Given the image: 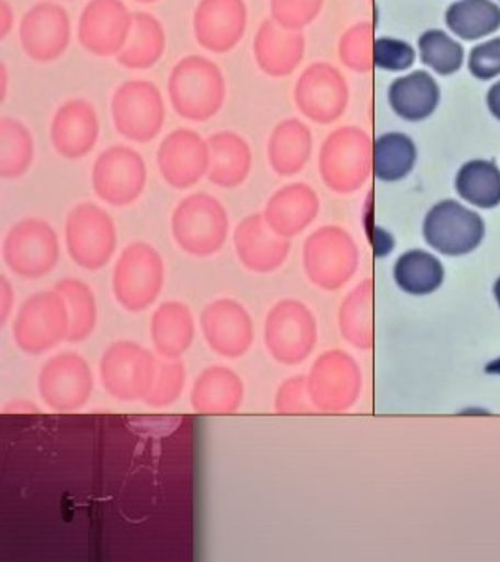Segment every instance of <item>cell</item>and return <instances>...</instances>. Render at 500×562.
<instances>
[{
  "label": "cell",
  "instance_id": "6da1fadb",
  "mask_svg": "<svg viewBox=\"0 0 500 562\" xmlns=\"http://www.w3.org/2000/svg\"><path fill=\"white\" fill-rule=\"evenodd\" d=\"M167 92L177 115L184 121L206 122L224 108L227 83L216 63L190 55L174 65Z\"/></svg>",
  "mask_w": 500,
  "mask_h": 562
},
{
  "label": "cell",
  "instance_id": "7a4b0ae2",
  "mask_svg": "<svg viewBox=\"0 0 500 562\" xmlns=\"http://www.w3.org/2000/svg\"><path fill=\"white\" fill-rule=\"evenodd\" d=\"M173 237L182 251L192 257H211L224 248L229 235V214L208 193L188 195L171 220Z\"/></svg>",
  "mask_w": 500,
  "mask_h": 562
},
{
  "label": "cell",
  "instance_id": "3957f363",
  "mask_svg": "<svg viewBox=\"0 0 500 562\" xmlns=\"http://www.w3.org/2000/svg\"><path fill=\"white\" fill-rule=\"evenodd\" d=\"M373 169V145L359 128H340L328 135L319 153V173L330 192L359 190Z\"/></svg>",
  "mask_w": 500,
  "mask_h": 562
},
{
  "label": "cell",
  "instance_id": "277c9868",
  "mask_svg": "<svg viewBox=\"0 0 500 562\" xmlns=\"http://www.w3.org/2000/svg\"><path fill=\"white\" fill-rule=\"evenodd\" d=\"M166 281V265L158 249L147 243L129 244L113 272V293L128 312H143L155 304Z\"/></svg>",
  "mask_w": 500,
  "mask_h": 562
},
{
  "label": "cell",
  "instance_id": "5b68a950",
  "mask_svg": "<svg viewBox=\"0 0 500 562\" xmlns=\"http://www.w3.org/2000/svg\"><path fill=\"white\" fill-rule=\"evenodd\" d=\"M70 312L63 294L53 291L29 296L13 323L15 346L26 355H42L68 339Z\"/></svg>",
  "mask_w": 500,
  "mask_h": 562
},
{
  "label": "cell",
  "instance_id": "8992f818",
  "mask_svg": "<svg viewBox=\"0 0 500 562\" xmlns=\"http://www.w3.org/2000/svg\"><path fill=\"white\" fill-rule=\"evenodd\" d=\"M359 265L353 237L338 225H325L304 244V270L315 288L338 291L351 280Z\"/></svg>",
  "mask_w": 500,
  "mask_h": 562
},
{
  "label": "cell",
  "instance_id": "52a82bcc",
  "mask_svg": "<svg viewBox=\"0 0 500 562\" xmlns=\"http://www.w3.org/2000/svg\"><path fill=\"white\" fill-rule=\"evenodd\" d=\"M264 346L283 366L308 360L317 346V321L311 310L293 299L277 302L264 321Z\"/></svg>",
  "mask_w": 500,
  "mask_h": 562
},
{
  "label": "cell",
  "instance_id": "ba28073f",
  "mask_svg": "<svg viewBox=\"0 0 500 562\" xmlns=\"http://www.w3.org/2000/svg\"><path fill=\"white\" fill-rule=\"evenodd\" d=\"M155 355L134 341H116L103 352L100 378L111 396L121 402H145L155 386Z\"/></svg>",
  "mask_w": 500,
  "mask_h": 562
},
{
  "label": "cell",
  "instance_id": "9c48e42d",
  "mask_svg": "<svg viewBox=\"0 0 500 562\" xmlns=\"http://www.w3.org/2000/svg\"><path fill=\"white\" fill-rule=\"evenodd\" d=\"M113 124L124 139L150 143L166 122V103L160 89L145 79L126 81L115 90L111 102Z\"/></svg>",
  "mask_w": 500,
  "mask_h": 562
},
{
  "label": "cell",
  "instance_id": "30bf717a",
  "mask_svg": "<svg viewBox=\"0 0 500 562\" xmlns=\"http://www.w3.org/2000/svg\"><path fill=\"white\" fill-rule=\"evenodd\" d=\"M66 248L71 261L84 270H100L115 256L113 217L94 203L73 206L66 220Z\"/></svg>",
  "mask_w": 500,
  "mask_h": 562
},
{
  "label": "cell",
  "instance_id": "8fae6325",
  "mask_svg": "<svg viewBox=\"0 0 500 562\" xmlns=\"http://www.w3.org/2000/svg\"><path fill=\"white\" fill-rule=\"evenodd\" d=\"M423 240L441 256L462 257L473 254L486 237L480 214L454 199L431 206L423 220Z\"/></svg>",
  "mask_w": 500,
  "mask_h": 562
},
{
  "label": "cell",
  "instance_id": "7c38bea8",
  "mask_svg": "<svg viewBox=\"0 0 500 562\" xmlns=\"http://www.w3.org/2000/svg\"><path fill=\"white\" fill-rule=\"evenodd\" d=\"M2 256L8 269L21 278H42L57 267L60 246L52 225L29 217L8 231L2 246Z\"/></svg>",
  "mask_w": 500,
  "mask_h": 562
},
{
  "label": "cell",
  "instance_id": "4fadbf2b",
  "mask_svg": "<svg viewBox=\"0 0 500 562\" xmlns=\"http://www.w3.org/2000/svg\"><path fill=\"white\" fill-rule=\"evenodd\" d=\"M39 396L49 409L73 413L89 402L94 378L89 362L78 352H60L39 371Z\"/></svg>",
  "mask_w": 500,
  "mask_h": 562
},
{
  "label": "cell",
  "instance_id": "5bb4252c",
  "mask_svg": "<svg viewBox=\"0 0 500 562\" xmlns=\"http://www.w3.org/2000/svg\"><path fill=\"white\" fill-rule=\"evenodd\" d=\"M362 386L360 370L343 351H327L315 360L308 375L309 397L321 413H341L353 407Z\"/></svg>",
  "mask_w": 500,
  "mask_h": 562
},
{
  "label": "cell",
  "instance_id": "9a60e30c",
  "mask_svg": "<svg viewBox=\"0 0 500 562\" xmlns=\"http://www.w3.org/2000/svg\"><path fill=\"white\" fill-rule=\"evenodd\" d=\"M92 186L107 205H132L147 186V166L141 154L129 147L107 148L94 164Z\"/></svg>",
  "mask_w": 500,
  "mask_h": 562
},
{
  "label": "cell",
  "instance_id": "2e32d148",
  "mask_svg": "<svg viewBox=\"0 0 500 562\" xmlns=\"http://www.w3.org/2000/svg\"><path fill=\"white\" fill-rule=\"evenodd\" d=\"M296 109L315 124H332L345 113L349 87L338 68L315 63L302 71L295 85Z\"/></svg>",
  "mask_w": 500,
  "mask_h": 562
},
{
  "label": "cell",
  "instance_id": "e0dca14e",
  "mask_svg": "<svg viewBox=\"0 0 500 562\" xmlns=\"http://www.w3.org/2000/svg\"><path fill=\"white\" fill-rule=\"evenodd\" d=\"M70 40V15L57 2H39L21 18V47L38 65H52L63 57Z\"/></svg>",
  "mask_w": 500,
  "mask_h": 562
},
{
  "label": "cell",
  "instance_id": "ac0fdd59",
  "mask_svg": "<svg viewBox=\"0 0 500 562\" xmlns=\"http://www.w3.org/2000/svg\"><path fill=\"white\" fill-rule=\"evenodd\" d=\"M134 13L123 0H90L79 18V44L96 57H116L128 42Z\"/></svg>",
  "mask_w": 500,
  "mask_h": 562
},
{
  "label": "cell",
  "instance_id": "d6986e66",
  "mask_svg": "<svg viewBox=\"0 0 500 562\" xmlns=\"http://www.w3.org/2000/svg\"><path fill=\"white\" fill-rule=\"evenodd\" d=\"M248 8L245 0H201L193 12V36L206 52L224 55L245 38Z\"/></svg>",
  "mask_w": 500,
  "mask_h": 562
},
{
  "label": "cell",
  "instance_id": "ffe728a7",
  "mask_svg": "<svg viewBox=\"0 0 500 562\" xmlns=\"http://www.w3.org/2000/svg\"><path fill=\"white\" fill-rule=\"evenodd\" d=\"M161 179L174 190H188L208 171V143L193 130H174L158 148Z\"/></svg>",
  "mask_w": 500,
  "mask_h": 562
},
{
  "label": "cell",
  "instance_id": "44dd1931",
  "mask_svg": "<svg viewBox=\"0 0 500 562\" xmlns=\"http://www.w3.org/2000/svg\"><path fill=\"white\" fill-rule=\"evenodd\" d=\"M201 330L212 351L225 358L245 357L255 338L250 314L231 299H219L203 310Z\"/></svg>",
  "mask_w": 500,
  "mask_h": 562
},
{
  "label": "cell",
  "instance_id": "7402d4cb",
  "mask_svg": "<svg viewBox=\"0 0 500 562\" xmlns=\"http://www.w3.org/2000/svg\"><path fill=\"white\" fill-rule=\"evenodd\" d=\"M235 249L238 261L255 274L276 272L289 259L291 238H283L270 229L263 214L245 217L235 229Z\"/></svg>",
  "mask_w": 500,
  "mask_h": 562
},
{
  "label": "cell",
  "instance_id": "603a6c76",
  "mask_svg": "<svg viewBox=\"0 0 500 562\" xmlns=\"http://www.w3.org/2000/svg\"><path fill=\"white\" fill-rule=\"evenodd\" d=\"M100 121L92 103L81 98L57 109L52 122V143L66 160H81L96 147Z\"/></svg>",
  "mask_w": 500,
  "mask_h": 562
},
{
  "label": "cell",
  "instance_id": "cb8c5ba5",
  "mask_svg": "<svg viewBox=\"0 0 500 562\" xmlns=\"http://www.w3.org/2000/svg\"><path fill=\"white\" fill-rule=\"evenodd\" d=\"M321 201L314 188L302 182L283 186L264 206L263 216L270 229L280 237L293 238L314 224Z\"/></svg>",
  "mask_w": 500,
  "mask_h": 562
},
{
  "label": "cell",
  "instance_id": "d4e9b609",
  "mask_svg": "<svg viewBox=\"0 0 500 562\" xmlns=\"http://www.w3.org/2000/svg\"><path fill=\"white\" fill-rule=\"evenodd\" d=\"M306 55V38L285 31L272 20L263 21L253 42V57L263 74L274 79L287 77L300 66Z\"/></svg>",
  "mask_w": 500,
  "mask_h": 562
},
{
  "label": "cell",
  "instance_id": "484cf974",
  "mask_svg": "<svg viewBox=\"0 0 500 562\" xmlns=\"http://www.w3.org/2000/svg\"><path fill=\"white\" fill-rule=\"evenodd\" d=\"M208 171L206 179L219 188L245 184L251 173L253 156L248 140L235 132H218L208 139Z\"/></svg>",
  "mask_w": 500,
  "mask_h": 562
},
{
  "label": "cell",
  "instance_id": "4316f807",
  "mask_svg": "<svg viewBox=\"0 0 500 562\" xmlns=\"http://www.w3.org/2000/svg\"><path fill=\"white\" fill-rule=\"evenodd\" d=\"M245 402V383L235 371L212 366L201 373L192 390V407L201 415H231Z\"/></svg>",
  "mask_w": 500,
  "mask_h": 562
},
{
  "label": "cell",
  "instance_id": "83f0119b",
  "mask_svg": "<svg viewBox=\"0 0 500 562\" xmlns=\"http://www.w3.org/2000/svg\"><path fill=\"white\" fill-rule=\"evenodd\" d=\"M388 103L401 121L422 122L441 105V87L430 71H411L391 81Z\"/></svg>",
  "mask_w": 500,
  "mask_h": 562
},
{
  "label": "cell",
  "instance_id": "f1b7e54d",
  "mask_svg": "<svg viewBox=\"0 0 500 562\" xmlns=\"http://www.w3.org/2000/svg\"><path fill=\"white\" fill-rule=\"evenodd\" d=\"M311 150H314L311 130L298 119H287L280 122L270 135V167L280 177H295L308 166Z\"/></svg>",
  "mask_w": 500,
  "mask_h": 562
},
{
  "label": "cell",
  "instance_id": "f546056e",
  "mask_svg": "<svg viewBox=\"0 0 500 562\" xmlns=\"http://www.w3.org/2000/svg\"><path fill=\"white\" fill-rule=\"evenodd\" d=\"M150 338L161 357L179 360L192 347L195 338V323L190 307L177 301L161 304L152 315Z\"/></svg>",
  "mask_w": 500,
  "mask_h": 562
},
{
  "label": "cell",
  "instance_id": "4dcf8cb0",
  "mask_svg": "<svg viewBox=\"0 0 500 562\" xmlns=\"http://www.w3.org/2000/svg\"><path fill=\"white\" fill-rule=\"evenodd\" d=\"M167 36L163 25L152 13H134V25L123 52L116 63L126 70H150L160 63L166 53Z\"/></svg>",
  "mask_w": 500,
  "mask_h": 562
},
{
  "label": "cell",
  "instance_id": "1f68e13d",
  "mask_svg": "<svg viewBox=\"0 0 500 562\" xmlns=\"http://www.w3.org/2000/svg\"><path fill=\"white\" fill-rule=\"evenodd\" d=\"M444 21L456 38L478 42L499 31L500 4L497 0H454Z\"/></svg>",
  "mask_w": 500,
  "mask_h": 562
},
{
  "label": "cell",
  "instance_id": "d6a6232c",
  "mask_svg": "<svg viewBox=\"0 0 500 562\" xmlns=\"http://www.w3.org/2000/svg\"><path fill=\"white\" fill-rule=\"evenodd\" d=\"M417 158L414 140L401 132L378 135L373 143V173L383 182H399L409 177Z\"/></svg>",
  "mask_w": 500,
  "mask_h": 562
},
{
  "label": "cell",
  "instance_id": "836d02e7",
  "mask_svg": "<svg viewBox=\"0 0 500 562\" xmlns=\"http://www.w3.org/2000/svg\"><path fill=\"white\" fill-rule=\"evenodd\" d=\"M456 192L468 205L491 211L500 205V169L491 160H470L459 167Z\"/></svg>",
  "mask_w": 500,
  "mask_h": 562
},
{
  "label": "cell",
  "instance_id": "e575fe53",
  "mask_svg": "<svg viewBox=\"0 0 500 562\" xmlns=\"http://www.w3.org/2000/svg\"><path fill=\"white\" fill-rule=\"evenodd\" d=\"M394 280L401 291L414 296L435 293L443 285V262L423 249L405 251L394 265Z\"/></svg>",
  "mask_w": 500,
  "mask_h": 562
},
{
  "label": "cell",
  "instance_id": "d590c367",
  "mask_svg": "<svg viewBox=\"0 0 500 562\" xmlns=\"http://www.w3.org/2000/svg\"><path fill=\"white\" fill-rule=\"evenodd\" d=\"M34 161L33 132L18 119H0V177L20 179Z\"/></svg>",
  "mask_w": 500,
  "mask_h": 562
},
{
  "label": "cell",
  "instance_id": "8d00e7d4",
  "mask_svg": "<svg viewBox=\"0 0 500 562\" xmlns=\"http://www.w3.org/2000/svg\"><path fill=\"white\" fill-rule=\"evenodd\" d=\"M55 291L63 294L68 312H70V333L68 341L79 344L89 338L96 328L98 307L92 289L81 280L66 278L58 281Z\"/></svg>",
  "mask_w": 500,
  "mask_h": 562
},
{
  "label": "cell",
  "instance_id": "74e56055",
  "mask_svg": "<svg viewBox=\"0 0 500 562\" xmlns=\"http://www.w3.org/2000/svg\"><path fill=\"white\" fill-rule=\"evenodd\" d=\"M418 55L436 76H454L465 65V47L441 29H430L418 38Z\"/></svg>",
  "mask_w": 500,
  "mask_h": 562
},
{
  "label": "cell",
  "instance_id": "f35d334b",
  "mask_svg": "<svg viewBox=\"0 0 500 562\" xmlns=\"http://www.w3.org/2000/svg\"><path fill=\"white\" fill-rule=\"evenodd\" d=\"M370 283H362L346 296L340 310L341 336L354 347H370Z\"/></svg>",
  "mask_w": 500,
  "mask_h": 562
},
{
  "label": "cell",
  "instance_id": "ab89813d",
  "mask_svg": "<svg viewBox=\"0 0 500 562\" xmlns=\"http://www.w3.org/2000/svg\"><path fill=\"white\" fill-rule=\"evenodd\" d=\"M325 0H270V15L285 31L302 33L321 15Z\"/></svg>",
  "mask_w": 500,
  "mask_h": 562
},
{
  "label": "cell",
  "instance_id": "60d3db41",
  "mask_svg": "<svg viewBox=\"0 0 500 562\" xmlns=\"http://www.w3.org/2000/svg\"><path fill=\"white\" fill-rule=\"evenodd\" d=\"M186 384V366L182 360H167L158 364L155 386L148 394V407H169L179 400Z\"/></svg>",
  "mask_w": 500,
  "mask_h": 562
},
{
  "label": "cell",
  "instance_id": "b9f144b4",
  "mask_svg": "<svg viewBox=\"0 0 500 562\" xmlns=\"http://www.w3.org/2000/svg\"><path fill=\"white\" fill-rule=\"evenodd\" d=\"M372 29L370 25L353 26L341 36L340 58L351 70L364 71L373 66Z\"/></svg>",
  "mask_w": 500,
  "mask_h": 562
},
{
  "label": "cell",
  "instance_id": "7bdbcfd3",
  "mask_svg": "<svg viewBox=\"0 0 500 562\" xmlns=\"http://www.w3.org/2000/svg\"><path fill=\"white\" fill-rule=\"evenodd\" d=\"M417 63V49L404 40L383 38L375 40L373 44V66L386 71L411 70Z\"/></svg>",
  "mask_w": 500,
  "mask_h": 562
},
{
  "label": "cell",
  "instance_id": "ee69618b",
  "mask_svg": "<svg viewBox=\"0 0 500 562\" xmlns=\"http://www.w3.org/2000/svg\"><path fill=\"white\" fill-rule=\"evenodd\" d=\"M276 411L280 415H306L317 411L309 397L308 378L296 375L280 386L276 394Z\"/></svg>",
  "mask_w": 500,
  "mask_h": 562
},
{
  "label": "cell",
  "instance_id": "f6af8a7d",
  "mask_svg": "<svg viewBox=\"0 0 500 562\" xmlns=\"http://www.w3.org/2000/svg\"><path fill=\"white\" fill-rule=\"evenodd\" d=\"M470 76L478 81H491L500 77V36L484 40L468 53Z\"/></svg>",
  "mask_w": 500,
  "mask_h": 562
},
{
  "label": "cell",
  "instance_id": "bcb514c9",
  "mask_svg": "<svg viewBox=\"0 0 500 562\" xmlns=\"http://www.w3.org/2000/svg\"><path fill=\"white\" fill-rule=\"evenodd\" d=\"M0 294H2V312H0V323L4 325L8 321V315H10V310H12V301H13V291L12 285H10V281L8 278H0Z\"/></svg>",
  "mask_w": 500,
  "mask_h": 562
},
{
  "label": "cell",
  "instance_id": "7dc6e473",
  "mask_svg": "<svg viewBox=\"0 0 500 562\" xmlns=\"http://www.w3.org/2000/svg\"><path fill=\"white\" fill-rule=\"evenodd\" d=\"M13 10L8 0H0V40L7 38L12 33Z\"/></svg>",
  "mask_w": 500,
  "mask_h": 562
},
{
  "label": "cell",
  "instance_id": "c3c4849f",
  "mask_svg": "<svg viewBox=\"0 0 500 562\" xmlns=\"http://www.w3.org/2000/svg\"><path fill=\"white\" fill-rule=\"evenodd\" d=\"M486 103H488L489 113L500 122V79L491 85V89L488 90V97H486Z\"/></svg>",
  "mask_w": 500,
  "mask_h": 562
},
{
  "label": "cell",
  "instance_id": "681fc988",
  "mask_svg": "<svg viewBox=\"0 0 500 562\" xmlns=\"http://www.w3.org/2000/svg\"><path fill=\"white\" fill-rule=\"evenodd\" d=\"M8 94V71L7 65H0V100L4 102Z\"/></svg>",
  "mask_w": 500,
  "mask_h": 562
},
{
  "label": "cell",
  "instance_id": "f907efd6",
  "mask_svg": "<svg viewBox=\"0 0 500 562\" xmlns=\"http://www.w3.org/2000/svg\"><path fill=\"white\" fill-rule=\"evenodd\" d=\"M486 373L500 378V358H495V360H491V362L486 366Z\"/></svg>",
  "mask_w": 500,
  "mask_h": 562
},
{
  "label": "cell",
  "instance_id": "816d5d0a",
  "mask_svg": "<svg viewBox=\"0 0 500 562\" xmlns=\"http://www.w3.org/2000/svg\"><path fill=\"white\" fill-rule=\"evenodd\" d=\"M493 294H495V301H497V304H499V307H500V278H499V280L495 281Z\"/></svg>",
  "mask_w": 500,
  "mask_h": 562
},
{
  "label": "cell",
  "instance_id": "f5cc1de1",
  "mask_svg": "<svg viewBox=\"0 0 500 562\" xmlns=\"http://www.w3.org/2000/svg\"><path fill=\"white\" fill-rule=\"evenodd\" d=\"M135 2H141V4H155L158 0H135Z\"/></svg>",
  "mask_w": 500,
  "mask_h": 562
},
{
  "label": "cell",
  "instance_id": "db71d44e",
  "mask_svg": "<svg viewBox=\"0 0 500 562\" xmlns=\"http://www.w3.org/2000/svg\"><path fill=\"white\" fill-rule=\"evenodd\" d=\"M497 2H499V4H500V0H497Z\"/></svg>",
  "mask_w": 500,
  "mask_h": 562
}]
</instances>
